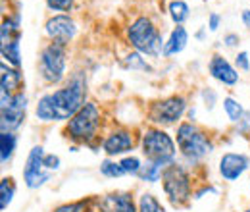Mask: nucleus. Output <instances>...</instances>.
<instances>
[{"mask_svg": "<svg viewBox=\"0 0 250 212\" xmlns=\"http://www.w3.org/2000/svg\"><path fill=\"white\" fill-rule=\"evenodd\" d=\"M208 70H210V75H212L214 79H218L219 83H223V85H229V87H231V85H237V83H239V73H237V70L225 60L223 56H219V54H214V56H212Z\"/></svg>", "mask_w": 250, "mask_h": 212, "instance_id": "obj_15", "label": "nucleus"}, {"mask_svg": "<svg viewBox=\"0 0 250 212\" xmlns=\"http://www.w3.org/2000/svg\"><path fill=\"white\" fill-rule=\"evenodd\" d=\"M127 39L131 43V47L141 52V54H148V56H158L164 52V39L158 27L152 24L150 18L141 16L137 18L129 27H127Z\"/></svg>", "mask_w": 250, "mask_h": 212, "instance_id": "obj_2", "label": "nucleus"}, {"mask_svg": "<svg viewBox=\"0 0 250 212\" xmlns=\"http://www.w3.org/2000/svg\"><path fill=\"white\" fill-rule=\"evenodd\" d=\"M2 110V116H0V127L2 131H16L23 120H25V110H27V96L25 93H16L12 96V102Z\"/></svg>", "mask_w": 250, "mask_h": 212, "instance_id": "obj_10", "label": "nucleus"}, {"mask_svg": "<svg viewBox=\"0 0 250 212\" xmlns=\"http://www.w3.org/2000/svg\"><path fill=\"white\" fill-rule=\"evenodd\" d=\"M223 108H225V112H227L229 120L233 121V123L241 121V118H243V116H245V112H247V110H243V106H241L235 98H231V96H227V98L223 100Z\"/></svg>", "mask_w": 250, "mask_h": 212, "instance_id": "obj_25", "label": "nucleus"}, {"mask_svg": "<svg viewBox=\"0 0 250 212\" xmlns=\"http://www.w3.org/2000/svg\"><path fill=\"white\" fill-rule=\"evenodd\" d=\"M188 14H190V8H188V4L185 0H171L169 2V16H171V20L177 25H181L183 22H187Z\"/></svg>", "mask_w": 250, "mask_h": 212, "instance_id": "obj_21", "label": "nucleus"}, {"mask_svg": "<svg viewBox=\"0 0 250 212\" xmlns=\"http://www.w3.org/2000/svg\"><path fill=\"white\" fill-rule=\"evenodd\" d=\"M185 108H187V100L179 94H173L150 104L148 120L156 125H173L181 120V116L185 114Z\"/></svg>", "mask_w": 250, "mask_h": 212, "instance_id": "obj_8", "label": "nucleus"}, {"mask_svg": "<svg viewBox=\"0 0 250 212\" xmlns=\"http://www.w3.org/2000/svg\"><path fill=\"white\" fill-rule=\"evenodd\" d=\"M235 62H237V66H239L241 70H245V71H249L250 70L249 52H239V54H237V58H235Z\"/></svg>", "mask_w": 250, "mask_h": 212, "instance_id": "obj_32", "label": "nucleus"}, {"mask_svg": "<svg viewBox=\"0 0 250 212\" xmlns=\"http://www.w3.org/2000/svg\"><path fill=\"white\" fill-rule=\"evenodd\" d=\"M0 87L4 94H16L21 93L23 87V73L20 71V68H8L6 64L0 66Z\"/></svg>", "mask_w": 250, "mask_h": 212, "instance_id": "obj_16", "label": "nucleus"}, {"mask_svg": "<svg viewBox=\"0 0 250 212\" xmlns=\"http://www.w3.org/2000/svg\"><path fill=\"white\" fill-rule=\"evenodd\" d=\"M210 31H216L219 27V16L218 14H210V22H208Z\"/></svg>", "mask_w": 250, "mask_h": 212, "instance_id": "obj_36", "label": "nucleus"}, {"mask_svg": "<svg viewBox=\"0 0 250 212\" xmlns=\"http://www.w3.org/2000/svg\"><path fill=\"white\" fill-rule=\"evenodd\" d=\"M204 193H216V189H214V187H208V185H206V187H202L200 191H196V193H194V199H200V197H202Z\"/></svg>", "mask_w": 250, "mask_h": 212, "instance_id": "obj_37", "label": "nucleus"}, {"mask_svg": "<svg viewBox=\"0 0 250 212\" xmlns=\"http://www.w3.org/2000/svg\"><path fill=\"white\" fill-rule=\"evenodd\" d=\"M135 147V137L129 129H116L112 131L104 141H102V149L108 156H118V154H125Z\"/></svg>", "mask_w": 250, "mask_h": 212, "instance_id": "obj_14", "label": "nucleus"}, {"mask_svg": "<svg viewBox=\"0 0 250 212\" xmlns=\"http://www.w3.org/2000/svg\"><path fill=\"white\" fill-rule=\"evenodd\" d=\"M250 166V160L247 154H235V152H227L221 156L219 160V174L225 182H235L239 180Z\"/></svg>", "mask_w": 250, "mask_h": 212, "instance_id": "obj_13", "label": "nucleus"}, {"mask_svg": "<svg viewBox=\"0 0 250 212\" xmlns=\"http://www.w3.org/2000/svg\"><path fill=\"white\" fill-rule=\"evenodd\" d=\"M237 129L241 133H250V112H245L241 121H237Z\"/></svg>", "mask_w": 250, "mask_h": 212, "instance_id": "obj_33", "label": "nucleus"}, {"mask_svg": "<svg viewBox=\"0 0 250 212\" xmlns=\"http://www.w3.org/2000/svg\"><path fill=\"white\" fill-rule=\"evenodd\" d=\"M143 154L148 162H160L169 166L175 158V141L160 127H148L143 133Z\"/></svg>", "mask_w": 250, "mask_h": 212, "instance_id": "obj_6", "label": "nucleus"}, {"mask_svg": "<svg viewBox=\"0 0 250 212\" xmlns=\"http://www.w3.org/2000/svg\"><path fill=\"white\" fill-rule=\"evenodd\" d=\"M188 43V33L185 27H181V25H177L175 29L171 31V35H169V39L166 41V45H164V56H173V54H179L185 47H187Z\"/></svg>", "mask_w": 250, "mask_h": 212, "instance_id": "obj_17", "label": "nucleus"}, {"mask_svg": "<svg viewBox=\"0 0 250 212\" xmlns=\"http://www.w3.org/2000/svg\"><path fill=\"white\" fill-rule=\"evenodd\" d=\"M125 64H127L129 68H133V70H145V71L150 70V66L141 58V52H131V54L125 58Z\"/></svg>", "mask_w": 250, "mask_h": 212, "instance_id": "obj_29", "label": "nucleus"}, {"mask_svg": "<svg viewBox=\"0 0 250 212\" xmlns=\"http://www.w3.org/2000/svg\"><path fill=\"white\" fill-rule=\"evenodd\" d=\"M16 145H18V135L14 131H2L0 133V160H2V166H6L12 158V154L16 151Z\"/></svg>", "mask_w": 250, "mask_h": 212, "instance_id": "obj_18", "label": "nucleus"}, {"mask_svg": "<svg viewBox=\"0 0 250 212\" xmlns=\"http://www.w3.org/2000/svg\"><path fill=\"white\" fill-rule=\"evenodd\" d=\"M139 212H164V207L158 203V199L154 195L145 193L139 199Z\"/></svg>", "mask_w": 250, "mask_h": 212, "instance_id": "obj_27", "label": "nucleus"}, {"mask_svg": "<svg viewBox=\"0 0 250 212\" xmlns=\"http://www.w3.org/2000/svg\"><path fill=\"white\" fill-rule=\"evenodd\" d=\"M39 70L46 83H50V85L60 83L65 75V45L56 43V41L48 43L41 50Z\"/></svg>", "mask_w": 250, "mask_h": 212, "instance_id": "obj_7", "label": "nucleus"}, {"mask_svg": "<svg viewBox=\"0 0 250 212\" xmlns=\"http://www.w3.org/2000/svg\"><path fill=\"white\" fill-rule=\"evenodd\" d=\"M96 212H139V205L127 191H114L96 199Z\"/></svg>", "mask_w": 250, "mask_h": 212, "instance_id": "obj_11", "label": "nucleus"}, {"mask_svg": "<svg viewBox=\"0 0 250 212\" xmlns=\"http://www.w3.org/2000/svg\"><path fill=\"white\" fill-rule=\"evenodd\" d=\"M243 22H245L247 27H250V10H245V12H243Z\"/></svg>", "mask_w": 250, "mask_h": 212, "instance_id": "obj_38", "label": "nucleus"}, {"mask_svg": "<svg viewBox=\"0 0 250 212\" xmlns=\"http://www.w3.org/2000/svg\"><path fill=\"white\" fill-rule=\"evenodd\" d=\"M175 141H177V147H179L181 154L190 162H196V160L204 158L214 149L210 137L200 127H196L194 123H188V121L179 123Z\"/></svg>", "mask_w": 250, "mask_h": 212, "instance_id": "obj_4", "label": "nucleus"}, {"mask_svg": "<svg viewBox=\"0 0 250 212\" xmlns=\"http://www.w3.org/2000/svg\"><path fill=\"white\" fill-rule=\"evenodd\" d=\"M120 164H122L125 174H131V176H139V172L143 170V164L137 156H125Z\"/></svg>", "mask_w": 250, "mask_h": 212, "instance_id": "obj_28", "label": "nucleus"}, {"mask_svg": "<svg viewBox=\"0 0 250 212\" xmlns=\"http://www.w3.org/2000/svg\"><path fill=\"white\" fill-rule=\"evenodd\" d=\"M100 127V110L94 102H85V106L65 123V137L75 143L91 145Z\"/></svg>", "mask_w": 250, "mask_h": 212, "instance_id": "obj_3", "label": "nucleus"}, {"mask_svg": "<svg viewBox=\"0 0 250 212\" xmlns=\"http://www.w3.org/2000/svg\"><path fill=\"white\" fill-rule=\"evenodd\" d=\"M245 212H250V209H247V211H245Z\"/></svg>", "mask_w": 250, "mask_h": 212, "instance_id": "obj_40", "label": "nucleus"}, {"mask_svg": "<svg viewBox=\"0 0 250 212\" xmlns=\"http://www.w3.org/2000/svg\"><path fill=\"white\" fill-rule=\"evenodd\" d=\"M42 160H44V149L41 145L33 147L23 168V182L29 189H39L50 180V172L44 168Z\"/></svg>", "mask_w": 250, "mask_h": 212, "instance_id": "obj_9", "label": "nucleus"}, {"mask_svg": "<svg viewBox=\"0 0 250 212\" xmlns=\"http://www.w3.org/2000/svg\"><path fill=\"white\" fill-rule=\"evenodd\" d=\"M2 58L14 68H20L21 64V54H20V39L10 41L8 45H2Z\"/></svg>", "mask_w": 250, "mask_h": 212, "instance_id": "obj_20", "label": "nucleus"}, {"mask_svg": "<svg viewBox=\"0 0 250 212\" xmlns=\"http://www.w3.org/2000/svg\"><path fill=\"white\" fill-rule=\"evenodd\" d=\"M202 96H204V100L208 102L206 106H208V108H214V102H216V93L212 91V89H204V91H202Z\"/></svg>", "mask_w": 250, "mask_h": 212, "instance_id": "obj_34", "label": "nucleus"}, {"mask_svg": "<svg viewBox=\"0 0 250 212\" xmlns=\"http://www.w3.org/2000/svg\"><path fill=\"white\" fill-rule=\"evenodd\" d=\"M44 31H46V35H48L52 41L67 45V43L77 35V25H75V22H73L69 16L58 14V16H52V18L46 22Z\"/></svg>", "mask_w": 250, "mask_h": 212, "instance_id": "obj_12", "label": "nucleus"}, {"mask_svg": "<svg viewBox=\"0 0 250 212\" xmlns=\"http://www.w3.org/2000/svg\"><path fill=\"white\" fill-rule=\"evenodd\" d=\"M0 35H2V45H8L10 41L20 39V35H21V31H20V16H16V18H4Z\"/></svg>", "mask_w": 250, "mask_h": 212, "instance_id": "obj_19", "label": "nucleus"}, {"mask_svg": "<svg viewBox=\"0 0 250 212\" xmlns=\"http://www.w3.org/2000/svg\"><path fill=\"white\" fill-rule=\"evenodd\" d=\"M42 164H44V168H46L48 172L58 170V168H60V156H56V154H44Z\"/></svg>", "mask_w": 250, "mask_h": 212, "instance_id": "obj_31", "label": "nucleus"}, {"mask_svg": "<svg viewBox=\"0 0 250 212\" xmlns=\"http://www.w3.org/2000/svg\"><path fill=\"white\" fill-rule=\"evenodd\" d=\"M75 0H46V6L52 12H69L73 8Z\"/></svg>", "mask_w": 250, "mask_h": 212, "instance_id": "obj_30", "label": "nucleus"}, {"mask_svg": "<svg viewBox=\"0 0 250 212\" xmlns=\"http://www.w3.org/2000/svg\"><path fill=\"white\" fill-rule=\"evenodd\" d=\"M188 118H190V120H194V118H196V110H194V108H190V110H188Z\"/></svg>", "mask_w": 250, "mask_h": 212, "instance_id": "obj_39", "label": "nucleus"}, {"mask_svg": "<svg viewBox=\"0 0 250 212\" xmlns=\"http://www.w3.org/2000/svg\"><path fill=\"white\" fill-rule=\"evenodd\" d=\"M87 96V77L83 71H75L62 89L42 94L37 102V118L41 121L71 120L83 106Z\"/></svg>", "mask_w": 250, "mask_h": 212, "instance_id": "obj_1", "label": "nucleus"}, {"mask_svg": "<svg viewBox=\"0 0 250 212\" xmlns=\"http://www.w3.org/2000/svg\"><path fill=\"white\" fill-rule=\"evenodd\" d=\"M164 164L160 162H148L146 166H143V170L139 172V178L143 182H148V183H156L160 178H162V172H164Z\"/></svg>", "mask_w": 250, "mask_h": 212, "instance_id": "obj_23", "label": "nucleus"}, {"mask_svg": "<svg viewBox=\"0 0 250 212\" xmlns=\"http://www.w3.org/2000/svg\"><path fill=\"white\" fill-rule=\"evenodd\" d=\"M100 172H102V176H106V178H122V176H125L122 164L116 162V160H110V158L102 160V164H100Z\"/></svg>", "mask_w": 250, "mask_h": 212, "instance_id": "obj_26", "label": "nucleus"}, {"mask_svg": "<svg viewBox=\"0 0 250 212\" xmlns=\"http://www.w3.org/2000/svg\"><path fill=\"white\" fill-rule=\"evenodd\" d=\"M162 185L164 191L167 195V201L171 203V207L181 209L188 203V199L192 197L190 191V178H188L187 170L175 162H171L169 166L164 168L162 172Z\"/></svg>", "mask_w": 250, "mask_h": 212, "instance_id": "obj_5", "label": "nucleus"}, {"mask_svg": "<svg viewBox=\"0 0 250 212\" xmlns=\"http://www.w3.org/2000/svg\"><path fill=\"white\" fill-rule=\"evenodd\" d=\"M223 43H225V47H237L239 45V35L229 33V35L223 37Z\"/></svg>", "mask_w": 250, "mask_h": 212, "instance_id": "obj_35", "label": "nucleus"}, {"mask_svg": "<svg viewBox=\"0 0 250 212\" xmlns=\"http://www.w3.org/2000/svg\"><path fill=\"white\" fill-rule=\"evenodd\" d=\"M96 203V199H83V201H75V203H65L56 207L52 212H93L91 207Z\"/></svg>", "mask_w": 250, "mask_h": 212, "instance_id": "obj_24", "label": "nucleus"}, {"mask_svg": "<svg viewBox=\"0 0 250 212\" xmlns=\"http://www.w3.org/2000/svg\"><path fill=\"white\" fill-rule=\"evenodd\" d=\"M16 195V185L12 178H4L0 182V211H6Z\"/></svg>", "mask_w": 250, "mask_h": 212, "instance_id": "obj_22", "label": "nucleus"}]
</instances>
